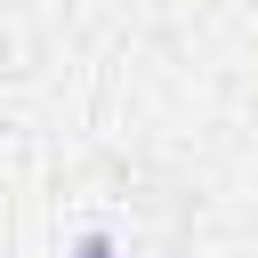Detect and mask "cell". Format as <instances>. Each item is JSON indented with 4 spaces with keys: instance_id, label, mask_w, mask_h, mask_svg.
Instances as JSON below:
<instances>
[{
    "instance_id": "obj_1",
    "label": "cell",
    "mask_w": 258,
    "mask_h": 258,
    "mask_svg": "<svg viewBox=\"0 0 258 258\" xmlns=\"http://www.w3.org/2000/svg\"><path fill=\"white\" fill-rule=\"evenodd\" d=\"M73 258H121V250H113V234H81V242H73Z\"/></svg>"
}]
</instances>
